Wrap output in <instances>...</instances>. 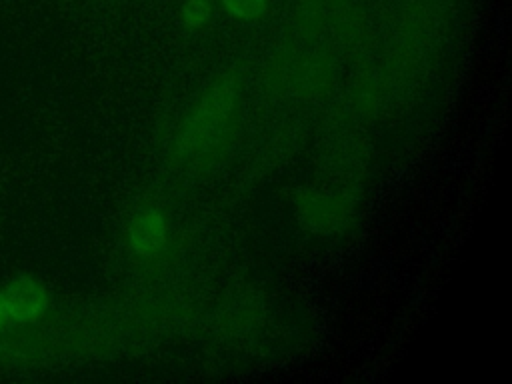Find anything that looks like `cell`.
Listing matches in <instances>:
<instances>
[{"mask_svg":"<svg viewBox=\"0 0 512 384\" xmlns=\"http://www.w3.org/2000/svg\"><path fill=\"white\" fill-rule=\"evenodd\" d=\"M242 94L240 68H228L212 80L174 136L172 156L178 164L204 172L230 154L242 124Z\"/></svg>","mask_w":512,"mask_h":384,"instance_id":"cell-1","label":"cell"},{"mask_svg":"<svg viewBox=\"0 0 512 384\" xmlns=\"http://www.w3.org/2000/svg\"><path fill=\"white\" fill-rule=\"evenodd\" d=\"M294 210L298 224L314 234H332L346 226L352 214V202L344 194L302 190L296 194Z\"/></svg>","mask_w":512,"mask_h":384,"instance_id":"cell-2","label":"cell"},{"mask_svg":"<svg viewBox=\"0 0 512 384\" xmlns=\"http://www.w3.org/2000/svg\"><path fill=\"white\" fill-rule=\"evenodd\" d=\"M334 78L336 68L328 54L318 52L298 56L288 90L302 98H318L330 92V88L334 86Z\"/></svg>","mask_w":512,"mask_h":384,"instance_id":"cell-3","label":"cell"},{"mask_svg":"<svg viewBox=\"0 0 512 384\" xmlns=\"http://www.w3.org/2000/svg\"><path fill=\"white\" fill-rule=\"evenodd\" d=\"M2 298H4L6 316L18 322L38 320L46 312L50 302L46 288L30 276L14 278L2 290Z\"/></svg>","mask_w":512,"mask_h":384,"instance_id":"cell-4","label":"cell"},{"mask_svg":"<svg viewBox=\"0 0 512 384\" xmlns=\"http://www.w3.org/2000/svg\"><path fill=\"white\" fill-rule=\"evenodd\" d=\"M168 240V224L162 212L150 208L140 212L128 228L130 248L138 256H154L158 254Z\"/></svg>","mask_w":512,"mask_h":384,"instance_id":"cell-5","label":"cell"},{"mask_svg":"<svg viewBox=\"0 0 512 384\" xmlns=\"http://www.w3.org/2000/svg\"><path fill=\"white\" fill-rule=\"evenodd\" d=\"M298 60V54L294 46H282L270 60L268 70H266V84L274 92H284L290 86L292 70Z\"/></svg>","mask_w":512,"mask_h":384,"instance_id":"cell-6","label":"cell"},{"mask_svg":"<svg viewBox=\"0 0 512 384\" xmlns=\"http://www.w3.org/2000/svg\"><path fill=\"white\" fill-rule=\"evenodd\" d=\"M222 4L238 20H256L268 8V0H222Z\"/></svg>","mask_w":512,"mask_h":384,"instance_id":"cell-7","label":"cell"},{"mask_svg":"<svg viewBox=\"0 0 512 384\" xmlns=\"http://www.w3.org/2000/svg\"><path fill=\"white\" fill-rule=\"evenodd\" d=\"M210 0H186L182 6V22L186 28H202L210 18Z\"/></svg>","mask_w":512,"mask_h":384,"instance_id":"cell-8","label":"cell"},{"mask_svg":"<svg viewBox=\"0 0 512 384\" xmlns=\"http://www.w3.org/2000/svg\"><path fill=\"white\" fill-rule=\"evenodd\" d=\"M354 102L358 106V110L362 112H372L376 102H378V94L374 90V82L370 78L358 82L356 90H354Z\"/></svg>","mask_w":512,"mask_h":384,"instance_id":"cell-9","label":"cell"},{"mask_svg":"<svg viewBox=\"0 0 512 384\" xmlns=\"http://www.w3.org/2000/svg\"><path fill=\"white\" fill-rule=\"evenodd\" d=\"M8 316H6V308H4V298H2V290H0V326L4 324V320H6Z\"/></svg>","mask_w":512,"mask_h":384,"instance_id":"cell-10","label":"cell"}]
</instances>
